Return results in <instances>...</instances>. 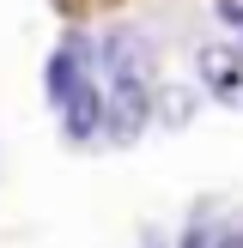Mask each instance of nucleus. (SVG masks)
<instances>
[{"instance_id":"obj_5","label":"nucleus","mask_w":243,"mask_h":248,"mask_svg":"<svg viewBox=\"0 0 243 248\" xmlns=\"http://www.w3.org/2000/svg\"><path fill=\"white\" fill-rule=\"evenodd\" d=\"M176 248H219V236H213V230H207V224H194V230H189V236H182Z\"/></svg>"},{"instance_id":"obj_3","label":"nucleus","mask_w":243,"mask_h":248,"mask_svg":"<svg viewBox=\"0 0 243 248\" xmlns=\"http://www.w3.org/2000/svg\"><path fill=\"white\" fill-rule=\"evenodd\" d=\"M189 109H194V97H189V91H158L152 115L164 121V127H182V121H189Z\"/></svg>"},{"instance_id":"obj_4","label":"nucleus","mask_w":243,"mask_h":248,"mask_svg":"<svg viewBox=\"0 0 243 248\" xmlns=\"http://www.w3.org/2000/svg\"><path fill=\"white\" fill-rule=\"evenodd\" d=\"M219 24H231L243 36V0H219Z\"/></svg>"},{"instance_id":"obj_1","label":"nucleus","mask_w":243,"mask_h":248,"mask_svg":"<svg viewBox=\"0 0 243 248\" xmlns=\"http://www.w3.org/2000/svg\"><path fill=\"white\" fill-rule=\"evenodd\" d=\"M194 67H201V85L225 109H243V55H237V48H201Z\"/></svg>"},{"instance_id":"obj_2","label":"nucleus","mask_w":243,"mask_h":248,"mask_svg":"<svg viewBox=\"0 0 243 248\" xmlns=\"http://www.w3.org/2000/svg\"><path fill=\"white\" fill-rule=\"evenodd\" d=\"M61 133H67L73 145H85L91 133H104V91H97V79H85L79 91L61 103Z\"/></svg>"},{"instance_id":"obj_6","label":"nucleus","mask_w":243,"mask_h":248,"mask_svg":"<svg viewBox=\"0 0 243 248\" xmlns=\"http://www.w3.org/2000/svg\"><path fill=\"white\" fill-rule=\"evenodd\" d=\"M219 248H243V230H231V236H219Z\"/></svg>"}]
</instances>
